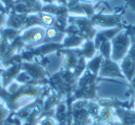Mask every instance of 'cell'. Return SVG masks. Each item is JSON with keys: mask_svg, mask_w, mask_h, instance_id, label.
<instances>
[{"mask_svg": "<svg viewBox=\"0 0 135 125\" xmlns=\"http://www.w3.org/2000/svg\"><path fill=\"white\" fill-rule=\"evenodd\" d=\"M49 88V78L32 80L27 84L13 81L7 88L0 85V99L6 104L10 112H17L25 106L37 100Z\"/></svg>", "mask_w": 135, "mask_h": 125, "instance_id": "cell-1", "label": "cell"}, {"mask_svg": "<svg viewBox=\"0 0 135 125\" xmlns=\"http://www.w3.org/2000/svg\"><path fill=\"white\" fill-rule=\"evenodd\" d=\"M79 78L75 77L72 71L61 68L59 71L49 77V86L57 94L61 100H65L69 108L70 99L77 88Z\"/></svg>", "mask_w": 135, "mask_h": 125, "instance_id": "cell-2", "label": "cell"}, {"mask_svg": "<svg viewBox=\"0 0 135 125\" xmlns=\"http://www.w3.org/2000/svg\"><path fill=\"white\" fill-rule=\"evenodd\" d=\"M102 80H107V79L100 78V77H98V75H94L87 69L83 72V74L78 80L77 88L72 95L70 104H69L68 111L70 116H71V107L73 102L80 100V99L94 101L97 100L98 97L96 96V90L98 88V83Z\"/></svg>", "mask_w": 135, "mask_h": 125, "instance_id": "cell-3", "label": "cell"}, {"mask_svg": "<svg viewBox=\"0 0 135 125\" xmlns=\"http://www.w3.org/2000/svg\"><path fill=\"white\" fill-rule=\"evenodd\" d=\"M131 45V39L129 32L126 26L122 29L112 40H111V60L117 62L121 61L129 50V47Z\"/></svg>", "mask_w": 135, "mask_h": 125, "instance_id": "cell-4", "label": "cell"}, {"mask_svg": "<svg viewBox=\"0 0 135 125\" xmlns=\"http://www.w3.org/2000/svg\"><path fill=\"white\" fill-rule=\"evenodd\" d=\"M124 14V10L119 12H116L114 14H102L95 13L92 18H90L93 25L95 28H102L104 30L107 29L124 27L125 25L122 23V16Z\"/></svg>", "mask_w": 135, "mask_h": 125, "instance_id": "cell-5", "label": "cell"}, {"mask_svg": "<svg viewBox=\"0 0 135 125\" xmlns=\"http://www.w3.org/2000/svg\"><path fill=\"white\" fill-rule=\"evenodd\" d=\"M21 41L25 44V48H32L41 45L45 41V28L34 26L23 30L20 34Z\"/></svg>", "mask_w": 135, "mask_h": 125, "instance_id": "cell-6", "label": "cell"}, {"mask_svg": "<svg viewBox=\"0 0 135 125\" xmlns=\"http://www.w3.org/2000/svg\"><path fill=\"white\" fill-rule=\"evenodd\" d=\"M89 100L80 99L72 103L71 107V125H91L93 119L86 110V105Z\"/></svg>", "mask_w": 135, "mask_h": 125, "instance_id": "cell-7", "label": "cell"}, {"mask_svg": "<svg viewBox=\"0 0 135 125\" xmlns=\"http://www.w3.org/2000/svg\"><path fill=\"white\" fill-rule=\"evenodd\" d=\"M69 23H73L78 27L80 36L86 40H94L97 33V30L93 25L89 18L84 16H69Z\"/></svg>", "mask_w": 135, "mask_h": 125, "instance_id": "cell-8", "label": "cell"}, {"mask_svg": "<svg viewBox=\"0 0 135 125\" xmlns=\"http://www.w3.org/2000/svg\"><path fill=\"white\" fill-rule=\"evenodd\" d=\"M21 70L26 72L32 80H45L48 79V74L45 66L38 61L35 62H21Z\"/></svg>", "mask_w": 135, "mask_h": 125, "instance_id": "cell-9", "label": "cell"}, {"mask_svg": "<svg viewBox=\"0 0 135 125\" xmlns=\"http://www.w3.org/2000/svg\"><path fill=\"white\" fill-rule=\"evenodd\" d=\"M98 77L103 79H105V77H119L125 79L119 64L111 59H103L98 73Z\"/></svg>", "mask_w": 135, "mask_h": 125, "instance_id": "cell-10", "label": "cell"}, {"mask_svg": "<svg viewBox=\"0 0 135 125\" xmlns=\"http://www.w3.org/2000/svg\"><path fill=\"white\" fill-rule=\"evenodd\" d=\"M61 101V99L57 96V94L51 89V92L47 95L44 101L43 107H42L41 113H40L39 119H43L45 117H52L54 118L55 108L57 106L58 103Z\"/></svg>", "mask_w": 135, "mask_h": 125, "instance_id": "cell-11", "label": "cell"}, {"mask_svg": "<svg viewBox=\"0 0 135 125\" xmlns=\"http://www.w3.org/2000/svg\"><path fill=\"white\" fill-rule=\"evenodd\" d=\"M21 72V63H16L12 66L3 69L1 74V86L7 88L13 81H15L17 75Z\"/></svg>", "mask_w": 135, "mask_h": 125, "instance_id": "cell-12", "label": "cell"}, {"mask_svg": "<svg viewBox=\"0 0 135 125\" xmlns=\"http://www.w3.org/2000/svg\"><path fill=\"white\" fill-rule=\"evenodd\" d=\"M54 119L57 125H71L72 117L69 114L65 100H61L56 107Z\"/></svg>", "mask_w": 135, "mask_h": 125, "instance_id": "cell-13", "label": "cell"}, {"mask_svg": "<svg viewBox=\"0 0 135 125\" xmlns=\"http://www.w3.org/2000/svg\"><path fill=\"white\" fill-rule=\"evenodd\" d=\"M101 108H134V99L131 97V101H120L116 99H98L96 100Z\"/></svg>", "mask_w": 135, "mask_h": 125, "instance_id": "cell-14", "label": "cell"}, {"mask_svg": "<svg viewBox=\"0 0 135 125\" xmlns=\"http://www.w3.org/2000/svg\"><path fill=\"white\" fill-rule=\"evenodd\" d=\"M115 117L123 125H135V110L133 108H115Z\"/></svg>", "mask_w": 135, "mask_h": 125, "instance_id": "cell-15", "label": "cell"}, {"mask_svg": "<svg viewBox=\"0 0 135 125\" xmlns=\"http://www.w3.org/2000/svg\"><path fill=\"white\" fill-rule=\"evenodd\" d=\"M119 66L125 79L129 83L135 75V60L127 54L121 60V64Z\"/></svg>", "mask_w": 135, "mask_h": 125, "instance_id": "cell-16", "label": "cell"}, {"mask_svg": "<svg viewBox=\"0 0 135 125\" xmlns=\"http://www.w3.org/2000/svg\"><path fill=\"white\" fill-rule=\"evenodd\" d=\"M116 119L115 110L111 108H101L98 116L94 119L91 125H107Z\"/></svg>", "mask_w": 135, "mask_h": 125, "instance_id": "cell-17", "label": "cell"}, {"mask_svg": "<svg viewBox=\"0 0 135 125\" xmlns=\"http://www.w3.org/2000/svg\"><path fill=\"white\" fill-rule=\"evenodd\" d=\"M85 40L80 35H68L66 34L62 45L65 49H75L80 48L84 42Z\"/></svg>", "mask_w": 135, "mask_h": 125, "instance_id": "cell-18", "label": "cell"}, {"mask_svg": "<svg viewBox=\"0 0 135 125\" xmlns=\"http://www.w3.org/2000/svg\"><path fill=\"white\" fill-rule=\"evenodd\" d=\"M81 50V54L83 57H84L86 60H91L96 53V49L94 46V40H86L83 43L81 47L80 48Z\"/></svg>", "mask_w": 135, "mask_h": 125, "instance_id": "cell-19", "label": "cell"}, {"mask_svg": "<svg viewBox=\"0 0 135 125\" xmlns=\"http://www.w3.org/2000/svg\"><path fill=\"white\" fill-rule=\"evenodd\" d=\"M103 59H104V57L98 52V54H95L92 59L87 62L86 69L88 70V71H90L92 74H94V75H98Z\"/></svg>", "mask_w": 135, "mask_h": 125, "instance_id": "cell-20", "label": "cell"}, {"mask_svg": "<svg viewBox=\"0 0 135 125\" xmlns=\"http://www.w3.org/2000/svg\"><path fill=\"white\" fill-rule=\"evenodd\" d=\"M10 110L7 108L6 104L0 99V125H3L5 123V121H7V119L8 118V116L10 115Z\"/></svg>", "mask_w": 135, "mask_h": 125, "instance_id": "cell-21", "label": "cell"}, {"mask_svg": "<svg viewBox=\"0 0 135 125\" xmlns=\"http://www.w3.org/2000/svg\"><path fill=\"white\" fill-rule=\"evenodd\" d=\"M38 125H57L55 121L54 118L52 117H45L39 121Z\"/></svg>", "mask_w": 135, "mask_h": 125, "instance_id": "cell-22", "label": "cell"}, {"mask_svg": "<svg viewBox=\"0 0 135 125\" xmlns=\"http://www.w3.org/2000/svg\"><path fill=\"white\" fill-rule=\"evenodd\" d=\"M127 5L131 7V8L135 11V0H127Z\"/></svg>", "mask_w": 135, "mask_h": 125, "instance_id": "cell-23", "label": "cell"}, {"mask_svg": "<svg viewBox=\"0 0 135 125\" xmlns=\"http://www.w3.org/2000/svg\"><path fill=\"white\" fill-rule=\"evenodd\" d=\"M5 15H6V14L0 13V30H1V28H2V24L5 20Z\"/></svg>", "mask_w": 135, "mask_h": 125, "instance_id": "cell-24", "label": "cell"}, {"mask_svg": "<svg viewBox=\"0 0 135 125\" xmlns=\"http://www.w3.org/2000/svg\"><path fill=\"white\" fill-rule=\"evenodd\" d=\"M129 86H131V90H135V75H134V77L131 79V82H129Z\"/></svg>", "mask_w": 135, "mask_h": 125, "instance_id": "cell-25", "label": "cell"}, {"mask_svg": "<svg viewBox=\"0 0 135 125\" xmlns=\"http://www.w3.org/2000/svg\"><path fill=\"white\" fill-rule=\"evenodd\" d=\"M131 93H132V96H131V97H132L133 99H134V107H135V90L131 89Z\"/></svg>", "mask_w": 135, "mask_h": 125, "instance_id": "cell-26", "label": "cell"}]
</instances>
